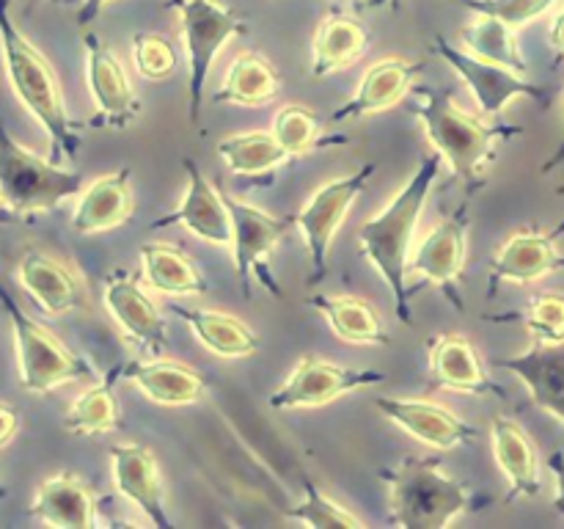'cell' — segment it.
<instances>
[{
	"label": "cell",
	"mask_w": 564,
	"mask_h": 529,
	"mask_svg": "<svg viewBox=\"0 0 564 529\" xmlns=\"http://www.w3.org/2000/svg\"><path fill=\"white\" fill-rule=\"evenodd\" d=\"M444 158L438 152L427 154L422 160L416 171H413L411 180L402 185V191L391 198L389 207L380 215L369 218L367 224L358 229V242H361L364 257L372 262V268L389 284L391 295H394V312L400 317V323H405L408 328L413 325L411 314V287L405 284L408 276V253H411V240L413 229H416L419 218H422V209L427 204L430 191H433L435 180H438V171Z\"/></svg>",
	"instance_id": "6da1fadb"
},
{
	"label": "cell",
	"mask_w": 564,
	"mask_h": 529,
	"mask_svg": "<svg viewBox=\"0 0 564 529\" xmlns=\"http://www.w3.org/2000/svg\"><path fill=\"white\" fill-rule=\"evenodd\" d=\"M411 91L419 97V108L413 114L422 119L430 143L452 165L455 176L466 187V196L471 198L485 187V171L496 160V141L518 136L523 127L488 125L482 116L457 108L446 88L413 86Z\"/></svg>",
	"instance_id": "7a4b0ae2"
},
{
	"label": "cell",
	"mask_w": 564,
	"mask_h": 529,
	"mask_svg": "<svg viewBox=\"0 0 564 529\" xmlns=\"http://www.w3.org/2000/svg\"><path fill=\"white\" fill-rule=\"evenodd\" d=\"M0 50H3V64L11 88L20 97V102L36 116L39 125L47 130L50 152H53L50 160L61 163L64 158H75L77 149H80V136H77L75 125L66 114L58 77H55L50 61L14 25L9 0H0Z\"/></svg>",
	"instance_id": "3957f363"
},
{
	"label": "cell",
	"mask_w": 564,
	"mask_h": 529,
	"mask_svg": "<svg viewBox=\"0 0 564 529\" xmlns=\"http://www.w3.org/2000/svg\"><path fill=\"white\" fill-rule=\"evenodd\" d=\"M389 483L391 521L405 529H444L471 505L463 483L444 472L435 457H405L383 474Z\"/></svg>",
	"instance_id": "277c9868"
},
{
	"label": "cell",
	"mask_w": 564,
	"mask_h": 529,
	"mask_svg": "<svg viewBox=\"0 0 564 529\" xmlns=\"http://www.w3.org/2000/svg\"><path fill=\"white\" fill-rule=\"evenodd\" d=\"M83 187L77 171L61 169L53 160H42L9 136L0 116V204L9 213H44Z\"/></svg>",
	"instance_id": "5b68a950"
},
{
	"label": "cell",
	"mask_w": 564,
	"mask_h": 529,
	"mask_svg": "<svg viewBox=\"0 0 564 529\" xmlns=\"http://www.w3.org/2000/svg\"><path fill=\"white\" fill-rule=\"evenodd\" d=\"M0 303H3L6 314H9L11 331H14L17 345V364H20V380L22 389L31 395H50L58 389L61 384H72V380L91 378L94 367L83 356L72 353L64 342L55 339L44 325L28 317L20 309V303L9 295L3 284H0Z\"/></svg>",
	"instance_id": "8992f818"
},
{
	"label": "cell",
	"mask_w": 564,
	"mask_h": 529,
	"mask_svg": "<svg viewBox=\"0 0 564 529\" xmlns=\"http://www.w3.org/2000/svg\"><path fill=\"white\" fill-rule=\"evenodd\" d=\"M169 9L180 11L182 20V39L187 47V108L196 125L215 55L231 36L248 33V22L218 0H171Z\"/></svg>",
	"instance_id": "52a82bcc"
},
{
	"label": "cell",
	"mask_w": 564,
	"mask_h": 529,
	"mask_svg": "<svg viewBox=\"0 0 564 529\" xmlns=\"http://www.w3.org/2000/svg\"><path fill=\"white\" fill-rule=\"evenodd\" d=\"M375 169H378L375 163H364L361 169L352 171V174L328 182V185L319 187V191L308 198L306 207L295 215V224L297 229H301L303 240H306L308 257H312V276H308V284L312 287H317L319 281L328 276V253L334 235L339 231L347 209H350L352 202L364 193V187H367Z\"/></svg>",
	"instance_id": "ba28073f"
},
{
	"label": "cell",
	"mask_w": 564,
	"mask_h": 529,
	"mask_svg": "<svg viewBox=\"0 0 564 529\" xmlns=\"http://www.w3.org/2000/svg\"><path fill=\"white\" fill-rule=\"evenodd\" d=\"M435 50L446 58V64L468 83L474 99L479 102L482 116L499 114L505 105H510L516 97H532L538 102H551V94L545 86H534L521 72L507 69V66L490 64V61L477 58L468 50L455 47L444 33H435Z\"/></svg>",
	"instance_id": "9c48e42d"
},
{
	"label": "cell",
	"mask_w": 564,
	"mask_h": 529,
	"mask_svg": "<svg viewBox=\"0 0 564 529\" xmlns=\"http://www.w3.org/2000/svg\"><path fill=\"white\" fill-rule=\"evenodd\" d=\"M386 375L375 369H350L339 364L323 361L317 356H306L297 361L286 384L270 395V408L290 411V408H314L347 395V391L364 389V386L383 384Z\"/></svg>",
	"instance_id": "30bf717a"
},
{
	"label": "cell",
	"mask_w": 564,
	"mask_h": 529,
	"mask_svg": "<svg viewBox=\"0 0 564 529\" xmlns=\"http://www.w3.org/2000/svg\"><path fill=\"white\" fill-rule=\"evenodd\" d=\"M220 193H224V187H220ZM224 202L231 215V246H235V262L237 276H240L242 295L251 298V268H259V273L268 281V290L273 292V295H279L273 279L264 273L262 262L268 259V253L273 251L275 242L290 231L292 220L295 218L279 220L270 213H264V209L253 207V204H246L240 202V198L229 196V193H224Z\"/></svg>",
	"instance_id": "8fae6325"
},
{
	"label": "cell",
	"mask_w": 564,
	"mask_h": 529,
	"mask_svg": "<svg viewBox=\"0 0 564 529\" xmlns=\"http://www.w3.org/2000/svg\"><path fill=\"white\" fill-rule=\"evenodd\" d=\"M88 55V88L97 102V127H110V130H127L141 114L135 91L130 86L124 66L116 58L113 50L105 47L97 33H83Z\"/></svg>",
	"instance_id": "7c38bea8"
},
{
	"label": "cell",
	"mask_w": 564,
	"mask_h": 529,
	"mask_svg": "<svg viewBox=\"0 0 564 529\" xmlns=\"http://www.w3.org/2000/svg\"><path fill=\"white\" fill-rule=\"evenodd\" d=\"M468 226L471 224H468L466 207L457 209L452 218L435 226L408 259V273H419L438 284L457 309H463V295L457 292V284H460L463 262H466Z\"/></svg>",
	"instance_id": "4fadbf2b"
},
{
	"label": "cell",
	"mask_w": 564,
	"mask_h": 529,
	"mask_svg": "<svg viewBox=\"0 0 564 529\" xmlns=\"http://www.w3.org/2000/svg\"><path fill=\"white\" fill-rule=\"evenodd\" d=\"M564 235V220L554 226L551 231H518L512 235L490 264V290L488 295L494 298L505 281H516V284H529L549 273H560L564 270V253L556 248V240Z\"/></svg>",
	"instance_id": "5bb4252c"
},
{
	"label": "cell",
	"mask_w": 564,
	"mask_h": 529,
	"mask_svg": "<svg viewBox=\"0 0 564 529\" xmlns=\"http://www.w3.org/2000/svg\"><path fill=\"white\" fill-rule=\"evenodd\" d=\"M110 468L113 483L124 499H130L152 527L171 529L174 521L165 512V488L160 477L158 457L143 444H113L110 446Z\"/></svg>",
	"instance_id": "9a60e30c"
},
{
	"label": "cell",
	"mask_w": 564,
	"mask_h": 529,
	"mask_svg": "<svg viewBox=\"0 0 564 529\" xmlns=\"http://www.w3.org/2000/svg\"><path fill=\"white\" fill-rule=\"evenodd\" d=\"M182 165H185L187 174V187L185 196H182V204L174 213L154 220V226L160 229V226L182 224L187 231L202 237V240L215 242V246H226V242H231V215L224 202V193L202 174V169L193 160H182Z\"/></svg>",
	"instance_id": "2e32d148"
},
{
	"label": "cell",
	"mask_w": 564,
	"mask_h": 529,
	"mask_svg": "<svg viewBox=\"0 0 564 529\" xmlns=\"http://www.w3.org/2000/svg\"><path fill=\"white\" fill-rule=\"evenodd\" d=\"M105 303L124 336L143 347L149 356H160L165 350V320L160 314L158 303L138 287V279L124 270H116L105 287Z\"/></svg>",
	"instance_id": "e0dca14e"
},
{
	"label": "cell",
	"mask_w": 564,
	"mask_h": 529,
	"mask_svg": "<svg viewBox=\"0 0 564 529\" xmlns=\"http://www.w3.org/2000/svg\"><path fill=\"white\" fill-rule=\"evenodd\" d=\"M378 411L389 422L411 433L413 439L435 446V450H455L457 444H468L477 435V430L452 413L449 408L430 400H397V397H378L375 400Z\"/></svg>",
	"instance_id": "ac0fdd59"
},
{
	"label": "cell",
	"mask_w": 564,
	"mask_h": 529,
	"mask_svg": "<svg viewBox=\"0 0 564 529\" xmlns=\"http://www.w3.org/2000/svg\"><path fill=\"white\" fill-rule=\"evenodd\" d=\"M501 369L518 375L532 391V400L543 411L554 413L564 422V339L562 342H540L527 353L501 358Z\"/></svg>",
	"instance_id": "d6986e66"
},
{
	"label": "cell",
	"mask_w": 564,
	"mask_h": 529,
	"mask_svg": "<svg viewBox=\"0 0 564 529\" xmlns=\"http://www.w3.org/2000/svg\"><path fill=\"white\" fill-rule=\"evenodd\" d=\"M424 64H413L405 58H383L364 75L358 83V91L350 102L341 105L330 121H347V119H361V116L380 114V110L391 108V105L402 102L408 91L413 88L419 72Z\"/></svg>",
	"instance_id": "ffe728a7"
},
{
	"label": "cell",
	"mask_w": 564,
	"mask_h": 529,
	"mask_svg": "<svg viewBox=\"0 0 564 529\" xmlns=\"http://www.w3.org/2000/svg\"><path fill=\"white\" fill-rule=\"evenodd\" d=\"M17 276H20V284L33 295V301L53 317L75 312L86 301V292H83L75 270H69L64 262L42 251H28L20 259Z\"/></svg>",
	"instance_id": "44dd1931"
},
{
	"label": "cell",
	"mask_w": 564,
	"mask_h": 529,
	"mask_svg": "<svg viewBox=\"0 0 564 529\" xmlns=\"http://www.w3.org/2000/svg\"><path fill=\"white\" fill-rule=\"evenodd\" d=\"M430 375L435 386L466 391V395H501V386L490 380L479 364L477 350L463 334H444L430 342Z\"/></svg>",
	"instance_id": "7402d4cb"
},
{
	"label": "cell",
	"mask_w": 564,
	"mask_h": 529,
	"mask_svg": "<svg viewBox=\"0 0 564 529\" xmlns=\"http://www.w3.org/2000/svg\"><path fill=\"white\" fill-rule=\"evenodd\" d=\"M31 516L58 529H91L97 523V505L91 488L80 477L61 472L39 485Z\"/></svg>",
	"instance_id": "603a6c76"
},
{
	"label": "cell",
	"mask_w": 564,
	"mask_h": 529,
	"mask_svg": "<svg viewBox=\"0 0 564 529\" xmlns=\"http://www.w3.org/2000/svg\"><path fill=\"white\" fill-rule=\"evenodd\" d=\"M132 215V193H130V169H119L113 174L97 176L91 185L83 191L72 215V229L80 235H97V231L113 229L124 224Z\"/></svg>",
	"instance_id": "cb8c5ba5"
},
{
	"label": "cell",
	"mask_w": 564,
	"mask_h": 529,
	"mask_svg": "<svg viewBox=\"0 0 564 529\" xmlns=\"http://www.w3.org/2000/svg\"><path fill=\"white\" fill-rule=\"evenodd\" d=\"M124 375L160 406H191L202 400L204 375L198 369L187 367L182 361L171 358H152V361H130L124 367Z\"/></svg>",
	"instance_id": "d4e9b609"
},
{
	"label": "cell",
	"mask_w": 564,
	"mask_h": 529,
	"mask_svg": "<svg viewBox=\"0 0 564 529\" xmlns=\"http://www.w3.org/2000/svg\"><path fill=\"white\" fill-rule=\"evenodd\" d=\"M494 455L501 472L510 479V494L507 501L518 496L540 494V455L532 435L516 422V419L499 417L494 419Z\"/></svg>",
	"instance_id": "484cf974"
},
{
	"label": "cell",
	"mask_w": 564,
	"mask_h": 529,
	"mask_svg": "<svg viewBox=\"0 0 564 529\" xmlns=\"http://www.w3.org/2000/svg\"><path fill=\"white\" fill-rule=\"evenodd\" d=\"M369 33L356 17L330 14L319 22L312 44V75L328 77L347 69L367 53Z\"/></svg>",
	"instance_id": "4316f807"
},
{
	"label": "cell",
	"mask_w": 564,
	"mask_h": 529,
	"mask_svg": "<svg viewBox=\"0 0 564 529\" xmlns=\"http://www.w3.org/2000/svg\"><path fill=\"white\" fill-rule=\"evenodd\" d=\"M174 314L191 325L193 336L207 347L209 353L224 358H246L259 350L257 331L240 317L226 312H209V309L174 306Z\"/></svg>",
	"instance_id": "83f0119b"
},
{
	"label": "cell",
	"mask_w": 564,
	"mask_h": 529,
	"mask_svg": "<svg viewBox=\"0 0 564 529\" xmlns=\"http://www.w3.org/2000/svg\"><path fill=\"white\" fill-rule=\"evenodd\" d=\"M308 306L317 309L334 334L350 345H391V336L386 331L383 320L375 312V306L356 295H314L308 298Z\"/></svg>",
	"instance_id": "f1b7e54d"
},
{
	"label": "cell",
	"mask_w": 564,
	"mask_h": 529,
	"mask_svg": "<svg viewBox=\"0 0 564 529\" xmlns=\"http://www.w3.org/2000/svg\"><path fill=\"white\" fill-rule=\"evenodd\" d=\"M281 77L268 58L257 53H242L231 61L229 72L224 77V86L215 91V105H246L259 108L270 99L279 97Z\"/></svg>",
	"instance_id": "f546056e"
},
{
	"label": "cell",
	"mask_w": 564,
	"mask_h": 529,
	"mask_svg": "<svg viewBox=\"0 0 564 529\" xmlns=\"http://www.w3.org/2000/svg\"><path fill=\"white\" fill-rule=\"evenodd\" d=\"M143 273L152 287L165 295H202L207 292L202 270L191 262L185 251L169 242H143L141 246Z\"/></svg>",
	"instance_id": "4dcf8cb0"
},
{
	"label": "cell",
	"mask_w": 564,
	"mask_h": 529,
	"mask_svg": "<svg viewBox=\"0 0 564 529\" xmlns=\"http://www.w3.org/2000/svg\"><path fill=\"white\" fill-rule=\"evenodd\" d=\"M218 154L224 158V163L229 165L231 174L237 176H257V174H270L279 165H284L292 158L279 141H275L273 132L264 130H251L240 132V136H229L218 143Z\"/></svg>",
	"instance_id": "1f68e13d"
},
{
	"label": "cell",
	"mask_w": 564,
	"mask_h": 529,
	"mask_svg": "<svg viewBox=\"0 0 564 529\" xmlns=\"http://www.w3.org/2000/svg\"><path fill=\"white\" fill-rule=\"evenodd\" d=\"M116 375L119 369L110 373V378L99 380L97 386L83 391L75 402L69 406L64 417V428L75 435H99L110 433V430L121 428V411L119 400H116Z\"/></svg>",
	"instance_id": "d6a6232c"
},
{
	"label": "cell",
	"mask_w": 564,
	"mask_h": 529,
	"mask_svg": "<svg viewBox=\"0 0 564 529\" xmlns=\"http://www.w3.org/2000/svg\"><path fill=\"white\" fill-rule=\"evenodd\" d=\"M460 42H463V50H468V53L477 55V58L507 66V69L527 72V61H523L521 50H518L516 28L496 20V17L479 14L477 22L463 28Z\"/></svg>",
	"instance_id": "836d02e7"
},
{
	"label": "cell",
	"mask_w": 564,
	"mask_h": 529,
	"mask_svg": "<svg viewBox=\"0 0 564 529\" xmlns=\"http://www.w3.org/2000/svg\"><path fill=\"white\" fill-rule=\"evenodd\" d=\"M273 136L292 158L306 154L323 141V119L312 108L303 105H286L275 114Z\"/></svg>",
	"instance_id": "e575fe53"
},
{
	"label": "cell",
	"mask_w": 564,
	"mask_h": 529,
	"mask_svg": "<svg viewBox=\"0 0 564 529\" xmlns=\"http://www.w3.org/2000/svg\"><path fill=\"white\" fill-rule=\"evenodd\" d=\"M490 320L505 323V320H518L532 331L534 339L540 342H562L564 339V295L556 292H540L529 301L527 309L512 314H494Z\"/></svg>",
	"instance_id": "d590c367"
},
{
	"label": "cell",
	"mask_w": 564,
	"mask_h": 529,
	"mask_svg": "<svg viewBox=\"0 0 564 529\" xmlns=\"http://www.w3.org/2000/svg\"><path fill=\"white\" fill-rule=\"evenodd\" d=\"M303 490H306V499L292 507V510H286L290 518L314 529H364L361 518H356L350 510L328 499L308 477L303 479Z\"/></svg>",
	"instance_id": "8d00e7d4"
},
{
	"label": "cell",
	"mask_w": 564,
	"mask_h": 529,
	"mask_svg": "<svg viewBox=\"0 0 564 529\" xmlns=\"http://www.w3.org/2000/svg\"><path fill=\"white\" fill-rule=\"evenodd\" d=\"M132 64L147 80H163L176 69V53L165 36L135 33L132 36Z\"/></svg>",
	"instance_id": "74e56055"
},
{
	"label": "cell",
	"mask_w": 564,
	"mask_h": 529,
	"mask_svg": "<svg viewBox=\"0 0 564 529\" xmlns=\"http://www.w3.org/2000/svg\"><path fill=\"white\" fill-rule=\"evenodd\" d=\"M460 3L482 17H496L510 28H521L543 17L556 0H460Z\"/></svg>",
	"instance_id": "f35d334b"
},
{
	"label": "cell",
	"mask_w": 564,
	"mask_h": 529,
	"mask_svg": "<svg viewBox=\"0 0 564 529\" xmlns=\"http://www.w3.org/2000/svg\"><path fill=\"white\" fill-rule=\"evenodd\" d=\"M20 430V413L9 402H0V446L9 444Z\"/></svg>",
	"instance_id": "ab89813d"
},
{
	"label": "cell",
	"mask_w": 564,
	"mask_h": 529,
	"mask_svg": "<svg viewBox=\"0 0 564 529\" xmlns=\"http://www.w3.org/2000/svg\"><path fill=\"white\" fill-rule=\"evenodd\" d=\"M549 468L554 472L556 477V499H554V510L564 516V455L562 452H554V455L549 457Z\"/></svg>",
	"instance_id": "60d3db41"
},
{
	"label": "cell",
	"mask_w": 564,
	"mask_h": 529,
	"mask_svg": "<svg viewBox=\"0 0 564 529\" xmlns=\"http://www.w3.org/2000/svg\"><path fill=\"white\" fill-rule=\"evenodd\" d=\"M105 3H110V0H83L80 11H77V25L86 28L88 22H91L94 17L105 9Z\"/></svg>",
	"instance_id": "b9f144b4"
},
{
	"label": "cell",
	"mask_w": 564,
	"mask_h": 529,
	"mask_svg": "<svg viewBox=\"0 0 564 529\" xmlns=\"http://www.w3.org/2000/svg\"><path fill=\"white\" fill-rule=\"evenodd\" d=\"M549 42H551V47L556 50V53L564 55V9L554 17V22H551Z\"/></svg>",
	"instance_id": "7bdbcfd3"
},
{
	"label": "cell",
	"mask_w": 564,
	"mask_h": 529,
	"mask_svg": "<svg viewBox=\"0 0 564 529\" xmlns=\"http://www.w3.org/2000/svg\"><path fill=\"white\" fill-rule=\"evenodd\" d=\"M562 163H564V138H562V143H560V147H556V152L551 154L549 160H545V163H543V169H540V171H543V174H549V171L560 169Z\"/></svg>",
	"instance_id": "ee69618b"
},
{
	"label": "cell",
	"mask_w": 564,
	"mask_h": 529,
	"mask_svg": "<svg viewBox=\"0 0 564 529\" xmlns=\"http://www.w3.org/2000/svg\"><path fill=\"white\" fill-rule=\"evenodd\" d=\"M386 6L400 9V0H367V9H386Z\"/></svg>",
	"instance_id": "f6af8a7d"
},
{
	"label": "cell",
	"mask_w": 564,
	"mask_h": 529,
	"mask_svg": "<svg viewBox=\"0 0 564 529\" xmlns=\"http://www.w3.org/2000/svg\"><path fill=\"white\" fill-rule=\"evenodd\" d=\"M352 6H356V9H367V0H350Z\"/></svg>",
	"instance_id": "bcb514c9"
},
{
	"label": "cell",
	"mask_w": 564,
	"mask_h": 529,
	"mask_svg": "<svg viewBox=\"0 0 564 529\" xmlns=\"http://www.w3.org/2000/svg\"><path fill=\"white\" fill-rule=\"evenodd\" d=\"M556 193H560V196H564V185H560V187H556Z\"/></svg>",
	"instance_id": "7dc6e473"
},
{
	"label": "cell",
	"mask_w": 564,
	"mask_h": 529,
	"mask_svg": "<svg viewBox=\"0 0 564 529\" xmlns=\"http://www.w3.org/2000/svg\"><path fill=\"white\" fill-rule=\"evenodd\" d=\"M55 3H75V0H55Z\"/></svg>",
	"instance_id": "c3c4849f"
},
{
	"label": "cell",
	"mask_w": 564,
	"mask_h": 529,
	"mask_svg": "<svg viewBox=\"0 0 564 529\" xmlns=\"http://www.w3.org/2000/svg\"><path fill=\"white\" fill-rule=\"evenodd\" d=\"M0 496H3V490H0Z\"/></svg>",
	"instance_id": "681fc988"
}]
</instances>
